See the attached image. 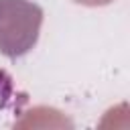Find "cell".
<instances>
[{"label": "cell", "mask_w": 130, "mask_h": 130, "mask_svg": "<svg viewBox=\"0 0 130 130\" xmlns=\"http://www.w3.org/2000/svg\"><path fill=\"white\" fill-rule=\"evenodd\" d=\"M73 2L83 4V6H106V4H110L114 0H73Z\"/></svg>", "instance_id": "7a4b0ae2"}, {"label": "cell", "mask_w": 130, "mask_h": 130, "mask_svg": "<svg viewBox=\"0 0 130 130\" xmlns=\"http://www.w3.org/2000/svg\"><path fill=\"white\" fill-rule=\"evenodd\" d=\"M43 8L28 0H0V53L8 59L26 55L39 41Z\"/></svg>", "instance_id": "6da1fadb"}]
</instances>
